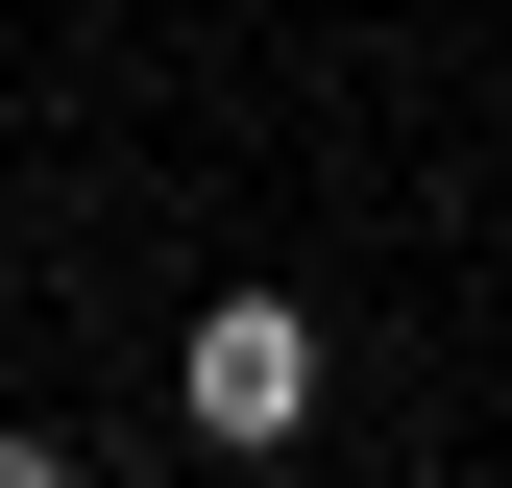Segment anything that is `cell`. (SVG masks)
<instances>
[{
	"label": "cell",
	"mask_w": 512,
	"mask_h": 488,
	"mask_svg": "<svg viewBox=\"0 0 512 488\" xmlns=\"http://www.w3.org/2000/svg\"><path fill=\"white\" fill-rule=\"evenodd\" d=\"M317 391H342V342L293 318V293H196V342H171V415H196V464H293Z\"/></svg>",
	"instance_id": "obj_1"
},
{
	"label": "cell",
	"mask_w": 512,
	"mask_h": 488,
	"mask_svg": "<svg viewBox=\"0 0 512 488\" xmlns=\"http://www.w3.org/2000/svg\"><path fill=\"white\" fill-rule=\"evenodd\" d=\"M0 488H98V464H74V440H0Z\"/></svg>",
	"instance_id": "obj_2"
}]
</instances>
